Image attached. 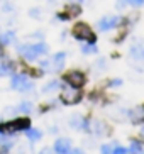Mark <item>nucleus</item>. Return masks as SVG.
I'll list each match as a JSON object with an SVG mask.
<instances>
[{
	"instance_id": "2eb2a0df",
	"label": "nucleus",
	"mask_w": 144,
	"mask_h": 154,
	"mask_svg": "<svg viewBox=\"0 0 144 154\" xmlns=\"http://www.w3.org/2000/svg\"><path fill=\"white\" fill-rule=\"evenodd\" d=\"M17 110H19V112H24V113H29L32 110V105L29 103V102H22V103L17 107Z\"/></svg>"
},
{
	"instance_id": "423d86ee",
	"label": "nucleus",
	"mask_w": 144,
	"mask_h": 154,
	"mask_svg": "<svg viewBox=\"0 0 144 154\" xmlns=\"http://www.w3.org/2000/svg\"><path fill=\"white\" fill-rule=\"evenodd\" d=\"M61 100H63L66 105H75L81 100V93L78 91V88L70 86V88H64V90L61 91Z\"/></svg>"
},
{
	"instance_id": "20e7f679",
	"label": "nucleus",
	"mask_w": 144,
	"mask_h": 154,
	"mask_svg": "<svg viewBox=\"0 0 144 154\" xmlns=\"http://www.w3.org/2000/svg\"><path fill=\"white\" fill-rule=\"evenodd\" d=\"M73 36L80 39V41H86V42H95V34L93 31L90 29V26L80 22L73 27Z\"/></svg>"
},
{
	"instance_id": "9d476101",
	"label": "nucleus",
	"mask_w": 144,
	"mask_h": 154,
	"mask_svg": "<svg viewBox=\"0 0 144 154\" xmlns=\"http://www.w3.org/2000/svg\"><path fill=\"white\" fill-rule=\"evenodd\" d=\"M14 41H15V32H14V31L4 32V34L0 36V44H4V46H9V44H12Z\"/></svg>"
},
{
	"instance_id": "1a4fd4ad",
	"label": "nucleus",
	"mask_w": 144,
	"mask_h": 154,
	"mask_svg": "<svg viewBox=\"0 0 144 154\" xmlns=\"http://www.w3.org/2000/svg\"><path fill=\"white\" fill-rule=\"evenodd\" d=\"M71 151V142L70 139H58L54 142V152H59V154H66Z\"/></svg>"
},
{
	"instance_id": "4be33fe9",
	"label": "nucleus",
	"mask_w": 144,
	"mask_h": 154,
	"mask_svg": "<svg viewBox=\"0 0 144 154\" xmlns=\"http://www.w3.org/2000/svg\"><path fill=\"white\" fill-rule=\"evenodd\" d=\"M70 2H75V4H81V2H85V0H70Z\"/></svg>"
},
{
	"instance_id": "6ab92c4d",
	"label": "nucleus",
	"mask_w": 144,
	"mask_h": 154,
	"mask_svg": "<svg viewBox=\"0 0 144 154\" xmlns=\"http://www.w3.org/2000/svg\"><path fill=\"white\" fill-rule=\"evenodd\" d=\"M126 4L134 5V7H141V5H144V0H126Z\"/></svg>"
},
{
	"instance_id": "5701e85b",
	"label": "nucleus",
	"mask_w": 144,
	"mask_h": 154,
	"mask_svg": "<svg viewBox=\"0 0 144 154\" xmlns=\"http://www.w3.org/2000/svg\"><path fill=\"white\" fill-rule=\"evenodd\" d=\"M141 134H142V136H144V129H142V132H141Z\"/></svg>"
},
{
	"instance_id": "6e6552de",
	"label": "nucleus",
	"mask_w": 144,
	"mask_h": 154,
	"mask_svg": "<svg viewBox=\"0 0 144 154\" xmlns=\"http://www.w3.org/2000/svg\"><path fill=\"white\" fill-rule=\"evenodd\" d=\"M121 22H122V19L119 15H107V17L100 19L99 29L100 31H108V29H114L115 26H119Z\"/></svg>"
},
{
	"instance_id": "39448f33",
	"label": "nucleus",
	"mask_w": 144,
	"mask_h": 154,
	"mask_svg": "<svg viewBox=\"0 0 144 154\" xmlns=\"http://www.w3.org/2000/svg\"><path fill=\"white\" fill-rule=\"evenodd\" d=\"M10 86L17 91H29L34 88V83L26 76V75H15V76L10 80Z\"/></svg>"
},
{
	"instance_id": "f3484780",
	"label": "nucleus",
	"mask_w": 144,
	"mask_h": 154,
	"mask_svg": "<svg viewBox=\"0 0 144 154\" xmlns=\"http://www.w3.org/2000/svg\"><path fill=\"white\" fill-rule=\"evenodd\" d=\"M59 86V82H51L49 85H46L44 88H42V91H49V90H56Z\"/></svg>"
},
{
	"instance_id": "4468645a",
	"label": "nucleus",
	"mask_w": 144,
	"mask_h": 154,
	"mask_svg": "<svg viewBox=\"0 0 144 154\" xmlns=\"http://www.w3.org/2000/svg\"><path fill=\"white\" fill-rule=\"evenodd\" d=\"M81 51L85 53V54H92V53H97V46H95V42H90V44H86L81 48Z\"/></svg>"
},
{
	"instance_id": "9b49d317",
	"label": "nucleus",
	"mask_w": 144,
	"mask_h": 154,
	"mask_svg": "<svg viewBox=\"0 0 144 154\" xmlns=\"http://www.w3.org/2000/svg\"><path fill=\"white\" fill-rule=\"evenodd\" d=\"M14 71V64L10 61H0V76H7Z\"/></svg>"
},
{
	"instance_id": "7ed1b4c3",
	"label": "nucleus",
	"mask_w": 144,
	"mask_h": 154,
	"mask_svg": "<svg viewBox=\"0 0 144 154\" xmlns=\"http://www.w3.org/2000/svg\"><path fill=\"white\" fill-rule=\"evenodd\" d=\"M64 58H66L64 53H56L54 56H51V58H48L46 61H42L41 66H42V69H46V71H49V73L59 71V69L64 66Z\"/></svg>"
},
{
	"instance_id": "f03ea898",
	"label": "nucleus",
	"mask_w": 144,
	"mask_h": 154,
	"mask_svg": "<svg viewBox=\"0 0 144 154\" xmlns=\"http://www.w3.org/2000/svg\"><path fill=\"white\" fill-rule=\"evenodd\" d=\"M31 127V120L27 117H19L14 119V120H9L5 124H0V132L2 134H14V132L19 131H27Z\"/></svg>"
},
{
	"instance_id": "0eeeda50",
	"label": "nucleus",
	"mask_w": 144,
	"mask_h": 154,
	"mask_svg": "<svg viewBox=\"0 0 144 154\" xmlns=\"http://www.w3.org/2000/svg\"><path fill=\"white\" fill-rule=\"evenodd\" d=\"M64 82L70 86H75V88H80V86L85 85V75L81 71H70L64 75Z\"/></svg>"
},
{
	"instance_id": "f8f14e48",
	"label": "nucleus",
	"mask_w": 144,
	"mask_h": 154,
	"mask_svg": "<svg viewBox=\"0 0 144 154\" xmlns=\"http://www.w3.org/2000/svg\"><path fill=\"white\" fill-rule=\"evenodd\" d=\"M131 53H132V54H131L132 58H144V46L141 44V42H137V44L132 46Z\"/></svg>"
},
{
	"instance_id": "412c9836",
	"label": "nucleus",
	"mask_w": 144,
	"mask_h": 154,
	"mask_svg": "<svg viewBox=\"0 0 144 154\" xmlns=\"http://www.w3.org/2000/svg\"><path fill=\"white\" fill-rule=\"evenodd\" d=\"M102 152H112V147H110V146H102Z\"/></svg>"
},
{
	"instance_id": "aec40b11",
	"label": "nucleus",
	"mask_w": 144,
	"mask_h": 154,
	"mask_svg": "<svg viewBox=\"0 0 144 154\" xmlns=\"http://www.w3.org/2000/svg\"><path fill=\"white\" fill-rule=\"evenodd\" d=\"M112 152H115V154H124V152H127V149H124V147H115V149H112Z\"/></svg>"
},
{
	"instance_id": "ddd939ff",
	"label": "nucleus",
	"mask_w": 144,
	"mask_h": 154,
	"mask_svg": "<svg viewBox=\"0 0 144 154\" xmlns=\"http://www.w3.org/2000/svg\"><path fill=\"white\" fill-rule=\"evenodd\" d=\"M26 136H27V139H29V140L36 142V140L41 139V136H42V134H41V131H37V129H27Z\"/></svg>"
},
{
	"instance_id": "b1692460",
	"label": "nucleus",
	"mask_w": 144,
	"mask_h": 154,
	"mask_svg": "<svg viewBox=\"0 0 144 154\" xmlns=\"http://www.w3.org/2000/svg\"><path fill=\"white\" fill-rule=\"evenodd\" d=\"M0 58H2V51H0Z\"/></svg>"
},
{
	"instance_id": "a211bd4d",
	"label": "nucleus",
	"mask_w": 144,
	"mask_h": 154,
	"mask_svg": "<svg viewBox=\"0 0 144 154\" xmlns=\"http://www.w3.org/2000/svg\"><path fill=\"white\" fill-rule=\"evenodd\" d=\"M129 151H131V152H141V151H142V147H141L139 142H136V140H134V142L131 144V149H129Z\"/></svg>"
},
{
	"instance_id": "f257e3e1",
	"label": "nucleus",
	"mask_w": 144,
	"mask_h": 154,
	"mask_svg": "<svg viewBox=\"0 0 144 154\" xmlns=\"http://www.w3.org/2000/svg\"><path fill=\"white\" fill-rule=\"evenodd\" d=\"M19 54L22 56V58H26L27 61H36L37 58L48 54V46H46L44 42L19 46Z\"/></svg>"
},
{
	"instance_id": "dca6fc26",
	"label": "nucleus",
	"mask_w": 144,
	"mask_h": 154,
	"mask_svg": "<svg viewBox=\"0 0 144 154\" xmlns=\"http://www.w3.org/2000/svg\"><path fill=\"white\" fill-rule=\"evenodd\" d=\"M68 10H70V15H68V17H73V15L80 14V7H78V5H70V7H68Z\"/></svg>"
}]
</instances>
